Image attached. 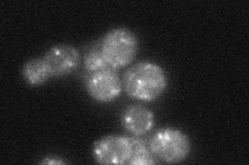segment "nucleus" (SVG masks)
Segmentation results:
<instances>
[{
  "instance_id": "nucleus-1",
  "label": "nucleus",
  "mask_w": 249,
  "mask_h": 165,
  "mask_svg": "<svg viewBox=\"0 0 249 165\" xmlns=\"http://www.w3.org/2000/svg\"><path fill=\"white\" fill-rule=\"evenodd\" d=\"M123 87L131 98L152 102L165 93L168 78L165 70L153 61H142L124 72Z\"/></svg>"
},
{
  "instance_id": "nucleus-2",
  "label": "nucleus",
  "mask_w": 249,
  "mask_h": 165,
  "mask_svg": "<svg viewBox=\"0 0 249 165\" xmlns=\"http://www.w3.org/2000/svg\"><path fill=\"white\" fill-rule=\"evenodd\" d=\"M100 45L108 66L116 70L130 65L134 61L139 43L133 31L118 27L105 33Z\"/></svg>"
},
{
  "instance_id": "nucleus-3",
  "label": "nucleus",
  "mask_w": 249,
  "mask_h": 165,
  "mask_svg": "<svg viewBox=\"0 0 249 165\" xmlns=\"http://www.w3.org/2000/svg\"><path fill=\"white\" fill-rule=\"evenodd\" d=\"M150 150L156 159L165 163H180L191 153V140L181 129L163 127L152 135Z\"/></svg>"
},
{
  "instance_id": "nucleus-4",
  "label": "nucleus",
  "mask_w": 249,
  "mask_h": 165,
  "mask_svg": "<svg viewBox=\"0 0 249 165\" xmlns=\"http://www.w3.org/2000/svg\"><path fill=\"white\" fill-rule=\"evenodd\" d=\"M92 157L101 164H128L131 152V136L109 135L96 140Z\"/></svg>"
},
{
  "instance_id": "nucleus-5",
  "label": "nucleus",
  "mask_w": 249,
  "mask_h": 165,
  "mask_svg": "<svg viewBox=\"0 0 249 165\" xmlns=\"http://www.w3.org/2000/svg\"><path fill=\"white\" fill-rule=\"evenodd\" d=\"M85 87L89 96L101 104L114 101L124 89L121 76L110 67L89 74Z\"/></svg>"
},
{
  "instance_id": "nucleus-6",
  "label": "nucleus",
  "mask_w": 249,
  "mask_h": 165,
  "mask_svg": "<svg viewBox=\"0 0 249 165\" xmlns=\"http://www.w3.org/2000/svg\"><path fill=\"white\" fill-rule=\"evenodd\" d=\"M44 59L53 77H61L72 74L80 65V51L72 45L59 44L46 52Z\"/></svg>"
},
{
  "instance_id": "nucleus-7",
  "label": "nucleus",
  "mask_w": 249,
  "mask_h": 165,
  "mask_svg": "<svg viewBox=\"0 0 249 165\" xmlns=\"http://www.w3.org/2000/svg\"><path fill=\"white\" fill-rule=\"evenodd\" d=\"M121 124L124 130L139 137L152 131L155 125V115L144 105H130L121 115Z\"/></svg>"
},
{
  "instance_id": "nucleus-8",
  "label": "nucleus",
  "mask_w": 249,
  "mask_h": 165,
  "mask_svg": "<svg viewBox=\"0 0 249 165\" xmlns=\"http://www.w3.org/2000/svg\"><path fill=\"white\" fill-rule=\"evenodd\" d=\"M22 77L26 84L33 87L44 85L52 76L48 65L43 58L36 57L27 60L22 66Z\"/></svg>"
},
{
  "instance_id": "nucleus-9",
  "label": "nucleus",
  "mask_w": 249,
  "mask_h": 165,
  "mask_svg": "<svg viewBox=\"0 0 249 165\" xmlns=\"http://www.w3.org/2000/svg\"><path fill=\"white\" fill-rule=\"evenodd\" d=\"M132 152L128 164L131 165H151L156 164L158 160L150 150L149 145H146L143 139L137 136H131Z\"/></svg>"
},
{
  "instance_id": "nucleus-10",
  "label": "nucleus",
  "mask_w": 249,
  "mask_h": 165,
  "mask_svg": "<svg viewBox=\"0 0 249 165\" xmlns=\"http://www.w3.org/2000/svg\"><path fill=\"white\" fill-rule=\"evenodd\" d=\"M83 65L89 74L109 68L101 50L100 43L91 45L83 56Z\"/></svg>"
},
{
  "instance_id": "nucleus-11",
  "label": "nucleus",
  "mask_w": 249,
  "mask_h": 165,
  "mask_svg": "<svg viewBox=\"0 0 249 165\" xmlns=\"http://www.w3.org/2000/svg\"><path fill=\"white\" fill-rule=\"evenodd\" d=\"M41 163H43V164H54V165H57V164H66L67 162L65 160L60 159V158H57V157H46L45 159L41 160Z\"/></svg>"
}]
</instances>
